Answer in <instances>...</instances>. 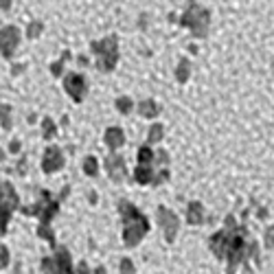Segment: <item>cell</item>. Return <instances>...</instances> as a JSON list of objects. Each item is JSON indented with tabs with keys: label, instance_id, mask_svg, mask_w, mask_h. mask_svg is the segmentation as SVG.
I'll return each mask as SVG.
<instances>
[{
	"label": "cell",
	"instance_id": "6da1fadb",
	"mask_svg": "<svg viewBox=\"0 0 274 274\" xmlns=\"http://www.w3.org/2000/svg\"><path fill=\"white\" fill-rule=\"evenodd\" d=\"M92 53L97 55V68L101 73H112L114 66L119 62V40L117 35H110L101 42H92L90 44Z\"/></svg>",
	"mask_w": 274,
	"mask_h": 274
},
{
	"label": "cell",
	"instance_id": "7a4b0ae2",
	"mask_svg": "<svg viewBox=\"0 0 274 274\" xmlns=\"http://www.w3.org/2000/svg\"><path fill=\"white\" fill-rule=\"evenodd\" d=\"M208 22H211V13H208V9H204L202 4H197V2H189L184 15L180 18V24L186 26V29H191V33H193L195 37H204L206 35Z\"/></svg>",
	"mask_w": 274,
	"mask_h": 274
},
{
	"label": "cell",
	"instance_id": "3957f363",
	"mask_svg": "<svg viewBox=\"0 0 274 274\" xmlns=\"http://www.w3.org/2000/svg\"><path fill=\"white\" fill-rule=\"evenodd\" d=\"M64 90L68 92V97L73 99L75 103H81L88 92V86H86V79L84 75L79 73H68L64 77Z\"/></svg>",
	"mask_w": 274,
	"mask_h": 274
},
{
	"label": "cell",
	"instance_id": "277c9868",
	"mask_svg": "<svg viewBox=\"0 0 274 274\" xmlns=\"http://www.w3.org/2000/svg\"><path fill=\"white\" fill-rule=\"evenodd\" d=\"M0 42H2V55L4 57H11L13 55V51L18 48V44H20V31H18V26H2V33H0Z\"/></svg>",
	"mask_w": 274,
	"mask_h": 274
},
{
	"label": "cell",
	"instance_id": "5b68a950",
	"mask_svg": "<svg viewBox=\"0 0 274 274\" xmlns=\"http://www.w3.org/2000/svg\"><path fill=\"white\" fill-rule=\"evenodd\" d=\"M64 167V156H62V149L59 147H48L44 151V158H42V171L44 173H55Z\"/></svg>",
	"mask_w": 274,
	"mask_h": 274
},
{
	"label": "cell",
	"instance_id": "8992f818",
	"mask_svg": "<svg viewBox=\"0 0 274 274\" xmlns=\"http://www.w3.org/2000/svg\"><path fill=\"white\" fill-rule=\"evenodd\" d=\"M103 167H106V171L110 175V180H114V182H121L125 175V162L123 158L117 156V153H110V156H106V160H103Z\"/></svg>",
	"mask_w": 274,
	"mask_h": 274
},
{
	"label": "cell",
	"instance_id": "52a82bcc",
	"mask_svg": "<svg viewBox=\"0 0 274 274\" xmlns=\"http://www.w3.org/2000/svg\"><path fill=\"white\" fill-rule=\"evenodd\" d=\"M18 206V195L13 193V189H11V184L4 180L2 182V208H4V224L9 222V211L11 208Z\"/></svg>",
	"mask_w": 274,
	"mask_h": 274
},
{
	"label": "cell",
	"instance_id": "ba28073f",
	"mask_svg": "<svg viewBox=\"0 0 274 274\" xmlns=\"http://www.w3.org/2000/svg\"><path fill=\"white\" fill-rule=\"evenodd\" d=\"M103 140H106V145L110 147L112 151H117L119 147H123L125 142V134L121 128H108L106 134H103Z\"/></svg>",
	"mask_w": 274,
	"mask_h": 274
},
{
	"label": "cell",
	"instance_id": "9c48e42d",
	"mask_svg": "<svg viewBox=\"0 0 274 274\" xmlns=\"http://www.w3.org/2000/svg\"><path fill=\"white\" fill-rule=\"evenodd\" d=\"M134 180L138 184H153V180H156V169H153V164H136Z\"/></svg>",
	"mask_w": 274,
	"mask_h": 274
},
{
	"label": "cell",
	"instance_id": "30bf717a",
	"mask_svg": "<svg viewBox=\"0 0 274 274\" xmlns=\"http://www.w3.org/2000/svg\"><path fill=\"white\" fill-rule=\"evenodd\" d=\"M160 112V108L156 106V101H151V99H147V101L138 103V114L145 119H156V114Z\"/></svg>",
	"mask_w": 274,
	"mask_h": 274
},
{
	"label": "cell",
	"instance_id": "8fae6325",
	"mask_svg": "<svg viewBox=\"0 0 274 274\" xmlns=\"http://www.w3.org/2000/svg\"><path fill=\"white\" fill-rule=\"evenodd\" d=\"M136 160H138V164H153L156 162V151H151L149 145H142L136 153Z\"/></svg>",
	"mask_w": 274,
	"mask_h": 274
},
{
	"label": "cell",
	"instance_id": "7c38bea8",
	"mask_svg": "<svg viewBox=\"0 0 274 274\" xmlns=\"http://www.w3.org/2000/svg\"><path fill=\"white\" fill-rule=\"evenodd\" d=\"M158 217H160V222L164 224V228L169 230V237H171V228L175 230V224H178L175 215H173V213H169L164 206H160V211H158Z\"/></svg>",
	"mask_w": 274,
	"mask_h": 274
},
{
	"label": "cell",
	"instance_id": "4fadbf2b",
	"mask_svg": "<svg viewBox=\"0 0 274 274\" xmlns=\"http://www.w3.org/2000/svg\"><path fill=\"white\" fill-rule=\"evenodd\" d=\"M189 59H180V64H178V68H175V79L180 81V84H184L186 79H189V75H191V68H189Z\"/></svg>",
	"mask_w": 274,
	"mask_h": 274
},
{
	"label": "cell",
	"instance_id": "5bb4252c",
	"mask_svg": "<svg viewBox=\"0 0 274 274\" xmlns=\"http://www.w3.org/2000/svg\"><path fill=\"white\" fill-rule=\"evenodd\" d=\"M162 134H164V128H162L160 123L151 125V128H149V134H147V142H149V145H153V142H160V140H162Z\"/></svg>",
	"mask_w": 274,
	"mask_h": 274
},
{
	"label": "cell",
	"instance_id": "9a60e30c",
	"mask_svg": "<svg viewBox=\"0 0 274 274\" xmlns=\"http://www.w3.org/2000/svg\"><path fill=\"white\" fill-rule=\"evenodd\" d=\"M55 134H57V125H55L51 119H44L42 121V136L46 140H51V138H55Z\"/></svg>",
	"mask_w": 274,
	"mask_h": 274
},
{
	"label": "cell",
	"instance_id": "2e32d148",
	"mask_svg": "<svg viewBox=\"0 0 274 274\" xmlns=\"http://www.w3.org/2000/svg\"><path fill=\"white\" fill-rule=\"evenodd\" d=\"M84 171L90 175V178H95V175L99 173V160L95 156H88L86 160H84Z\"/></svg>",
	"mask_w": 274,
	"mask_h": 274
},
{
	"label": "cell",
	"instance_id": "e0dca14e",
	"mask_svg": "<svg viewBox=\"0 0 274 274\" xmlns=\"http://www.w3.org/2000/svg\"><path fill=\"white\" fill-rule=\"evenodd\" d=\"M132 108H134V103H132V99H130V97H121V99H117V110H119V112L130 114V112H132Z\"/></svg>",
	"mask_w": 274,
	"mask_h": 274
},
{
	"label": "cell",
	"instance_id": "ac0fdd59",
	"mask_svg": "<svg viewBox=\"0 0 274 274\" xmlns=\"http://www.w3.org/2000/svg\"><path fill=\"white\" fill-rule=\"evenodd\" d=\"M202 219V204H197V202H193V204L189 206V222L197 224Z\"/></svg>",
	"mask_w": 274,
	"mask_h": 274
},
{
	"label": "cell",
	"instance_id": "d6986e66",
	"mask_svg": "<svg viewBox=\"0 0 274 274\" xmlns=\"http://www.w3.org/2000/svg\"><path fill=\"white\" fill-rule=\"evenodd\" d=\"M42 29H44V24H42L40 20H35V22H31V24H29V29H26V35H29L31 40H33V37H37V35H40Z\"/></svg>",
	"mask_w": 274,
	"mask_h": 274
},
{
	"label": "cell",
	"instance_id": "ffe728a7",
	"mask_svg": "<svg viewBox=\"0 0 274 274\" xmlns=\"http://www.w3.org/2000/svg\"><path fill=\"white\" fill-rule=\"evenodd\" d=\"M66 59H70V53H64V57H62V59H59V62H55V64H51V73H53V75H62V68H64Z\"/></svg>",
	"mask_w": 274,
	"mask_h": 274
},
{
	"label": "cell",
	"instance_id": "44dd1931",
	"mask_svg": "<svg viewBox=\"0 0 274 274\" xmlns=\"http://www.w3.org/2000/svg\"><path fill=\"white\" fill-rule=\"evenodd\" d=\"M9 128H11V108L2 106V130H9Z\"/></svg>",
	"mask_w": 274,
	"mask_h": 274
},
{
	"label": "cell",
	"instance_id": "7402d4cb",
	"mask_svg": "<svg viewBox=\"0 0 274 274\" xmlns=\"http://www.w3.org/2000/svg\"><path fill=\"white\" fill-rule=\"evenodd\" d=\"M9 149H11V151H18V149H20V142H18V140H15V142H11V147H9Z\"/></svg>",
	"mask_w": 274,
	"mask_h": 274
},
{
	"label": "cell",
	"instance_id": "603a6c76",
	"mask_svg": "<svg viewBox=\"0 0 274 274\" xmlns=\"http://www.w3.org/2000/svg\"><path fill=\"white\" fill-rule=\"evenodd\" d=\"M9 4H11V0H2V9H4V11L9 9Z\"/></svg>",
	"mask_w": 274,
	"mask_h": 274
}]
</instances>
